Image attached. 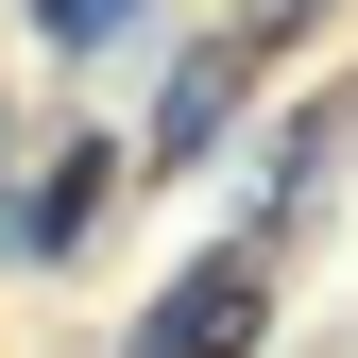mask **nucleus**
I'll list each match as a JSON object with an SVG mask.
<instances>
[{
	"instance_id": "obj_1",
	"label": "nucleus",
	"mask_w": 358,
	"mask_h": 358,
	"mask_svg": "<svg viewBox=\"0 0 358 358\" xmlns=\"http://www.w3.org/2000/svg\"><path fill=\"white\" fill-rule=\"evenodd\" d=\"M120 171H137L120 137H69L52 171H17V188H0V256H85L120 222Z\"/></svg>"
},
{
	"instance_id": "obj_2",
	"label": "nucleus",
	"mask_w": 358,
	"mask_h": 358,
	"mask_svg": "<svg viewBox=\"0 0 358 358\" xmlns=\"http://www.w3.org/2000/svg\"><path fill=\"white\" fill-rule=\"evenodd\" d=\"M239 341H256V256H205V273H171V290L137 307L120 358H239Z\"/></svg>"
},
{
	"instance_id": "obj_3",
	"label": "nucleus",
	"mask_w": 358,
	"mask_h": 358,
	"mask_svg": "<svg viewBox=\"0 0 358 358\" xmlns=\"http://www.w3.org/2000/svg\"><path fill=\"white\" fill-rule=\"evenodd\" d=\"M256 103V34H222V52H188L171 69V103H154V137H137V171H188V154H222V120Z\"/></svg>"
},
{
	"instance_id": "obj_4",
	"label": "nucleus",
	"mask_w": 358,
	"mask_h": 358,
	"mask_svg": "<svg viewBox=\"0 0 358 358\" xmlns=\"http://www.w3.org/2000/svg\"><path fill=\"white\" fill-rule=\"evenodd\" d=\"M34 34L52 52H103V34H137V0H34Z\"/></svg>"
}]
</instances>
